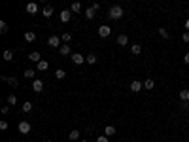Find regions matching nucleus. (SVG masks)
I'll return each mask as SVG.
<instances>
[{"mask_svg": "<svg viewBox=\"0 0 189 142\" xmlns=\"http://www.w3.org/2000/svg\"><path fill=\"white\" fill-rule=\"evenodd\" d=\"M85 17H87V19H93V17H95V10H93V8H87Z\"/></svg>", "mask_w": 189, "mask_h": 142, "instance_id": "nucleus-28", "label": "nucleus"}, {"mask_svg": "<svg viewBox=\"0 0 189 142\" xmlns=\"http://www.w3.org/2000/svg\"><path fill=\"white\" fill-rule=\"evenodd\" d=\"M30 129H32V125L29 121H19V133L21 134H29Z\"/></svg>", "mask_w": 189, "mask_h": 142, "instance_id": "nucleus-2", "label": "nucleus"}, {"mask_svg": "<svg viewBox=\"0 0 189 142\" xmlns=\"http://www.w3.org/2000/svg\"><path fill=\"white\" fill-rule=\"evenodd\" d=\"M181 40H184V42H189V31H185V32H184V36H181Z\"/></svg>", "mask_w": 189, "mask_h": 142, "instance_id": "nucleus-34", "label": "nucleus"}, {"mask_svg": "<svg viewBox=\"0 0 189 142\" xmlns=\"http://www.w3.org/2000/svg\"><path fill=\"white\" fill-rule=\"evenodd\" d=\"M55 78H57V80H65L66 72H65V70H57V72H55Z\"/></svg>", "mask_w": 189, "mask_h": 142, "instance_id": "nucleus-25", "label": "nucleus"}, {"mask_svg": "<svg viewBox=\"0 0 189 142\" xmlns=\"http://www.w3.org/2000/svg\"><path fill=\"white\" fill-rule=\"evenodd\" d=\"M32 91L34 93H42V91H44V82L42 80H34L32 82Z\"/></svg>", "mask_w": 189, "mask_h": 142, "instance_id": "nucleus-4", "label": "nucleus"}, {"mask_svg": "<svg viewBox=\"0 0 189 142\" xmlns=\"http://www.w3.org/2000/svg\"><path fill=\"white\" fill-rule=\"evenodd\" d=\"M159 36L166 40V38H169V31H166V28H163V27H161V28H159Z\"/></svg>", "mask_w": 189, "mask_h": 142, "instance_id": "nucleus-26", "label": "nucleus"}, {"mask_svg": "<svg viewBox=\"0 0 189 142\" xmlns=\"http://www.w3.org/2000/svg\"><path fill=\"white\" fill-rule=\"evenodd\" d=\"M13 59V51H11V49H6V51H4V61H11Z\"/></svg>", "mask_w": 189, "mask_h": 142, "instance_id": "nucleus-22", "label": "nucleus"}, {"mask_svg": "<svg viewBox=\"0 0 189 142\" xmlns=\"http://www.w3.org/2000/svg\"><path fill=\"white\" fill-rule=\"evenodd\" d=\"M25 78H34V70L32 68H27L25 70Z\"/></svg>", "mask_w": 189, "mask_h": 142, "instance_id": "nucleus-31", "label": "nucleus"}, {"mask_svg": "<svg viewBox=\"0 0 189 142\" xmlns=\"http://www.w3.org/2000/svg\"><path fill=\"white\" fill-rule=\"evenodd\" d=\"M36 68L40 70V72H44V70H47V68H49V63H47V61H40L38 65H36Z\"/></svg>", "mask_w": 189, "mask_h": 142, "instance_id": "nucleus-11", "label": "nucleus"}, {"mask_svg": "<svg viewBox=\"0 0 189 142\" xmlns=\"http://www.w3.org/2000/svg\"><path fill=\"white\" fill-rule=\"evenodd\" d=\"M140 53H142V46L132 44V55H140Z\"/></svg>", "mask_w": 189, "mask_h": 142, "instance_id": "nucleus-18", "label": "nucleus"}, {"mask_svg": "<svg viewBox=\"0 0 189 142\" xmlns=\"http://www.w3.org/2000/svg\"><path fill=\"white\" fill-rule=\"evenodd\" d=\"M144 87H146V89H153V87H155V82H153V80H150V78H148V80L144 82Z\"/></svg>", "mask_w": 189, "mask_h": 142, "instance_id": "nucleus-20", "label": "nucleus"}, {"mask_svg": "<svg viewBox=\"0 0 189 142\" xmlns=\"http://www.w3.org/2000/svg\"><path fill=\"white\" fill-rule=\"evenodd\" d=\"M110 34H112V28L108 25H100L99 27V36L100 38H106V36H110Z\"/></svg>", "mask_w": 189, "mask_h": 142, "instance_id": "nucleus-3", "label": "nucleus"}, {"mask_svg": "<svg viewBox=\"0 0 189 142\" xmlns=\"http://www.w3.org/2000/svg\"><path fill=\"white\" fill-rule=\"evenodd\" d=\"M70 17H72L70 10H62V11H61V21H62V23H68V21H70Z\"/></svg>", "mask_w": 189, "mask_h": 142, "instance_id": "nucleus-8", "label": "nucleus"}, {"mask_svg": "<svg viewBox=\"0 0 189 142\" xmlns=\"http://www.w3.org/2000/svg\"><path fill=\"white\" fill-rule=\"evenodd\" d=\"M4 80L8 82L10 85H13V87H17V85H19V80H17V78H13V76L11 78H4Z\"/></svg>", "mask_w": 189, "mask_h": 142, "instance_id": "nucleus-16", "label": "nucleus"}, {"mask_svg": "<svg viewBox=\"0 0 189 142\" xmlns=\"http://www.w3.org/2000/svg\"><path fill=\"white\" fill-rule=\"evenodd\" d=\"M85 63H87V65H95V63H96V55H93V53H91V55H87Z\"/></svg>", "mask_w": 189, "mask_h": 142, "instance_id": "nucleus-19", "label": "nucleus"}, {"mask_svg": "<svg viewBox=\"0 0 189 142\" xmlns=\"http://www.w3.org/2000/svg\"><path fill=\"white\" fill-rule=\"evenodd\" d=\"M185 28L189 31V17H187V21H185Z\"/></svg>", "mask_w": 189, "mask_h": 142, "instance_id": "nucleus-38", "label": "nucleus"}, {"mask_svg": "<svg viewBox=\"0 0 189 142\" xmlns=\"http://www.w3.org/2000/svg\"><path fill=\"white\" fill-rule=\"evenodd\" d=\"M10 112V106H2V114H8Z\"/></svg>", "mask_w": 189, "mask_h": 142, "instance_id": "nucleus-36", "label": "nucleus"}, {"mask_svg": "<svg viewBox=\"0 0 189 142\" xmlns=\"http://www.w3.org/2000/svg\"><path fill=\"white\" fill-rule=\"evenodd\" d=\"M61 36H55V34H53V36H49V38H47V44H49L51 47H57V46H61Z\"/></svg>", "mask_w": 189, "mask_h": 142, "instance_id": "nucleus-5", "label": "nucleus"}, {"mask_svg": "<svg viewBox=\"0 0 189 142\" xmlns=\"http://www.w3.org/2000/svg\"><path fill=\"white\" fill-rule=\"evenodd\" d=\"M72 63L80 66V65H83V63H85V57L80 55V53H74V55H72Z\"/></svg>", "mask_w": 189, "mask_h": 142, "instance_id": "nucleus-7", "label": "nucleus"}, {"mask_svg": "<svg viewBox=\"0 0 189 142\" xmlns=\"http://www.w3.org/2000/svg\"><path fill=\"white\" fill-rule=\"evenodd\" d=\"M47 142H53V140H47Z\"/></svg>", "mask_w": 189, "mask_h": 142, "instance_id": "nucleus-40", "label": "nucleus"}, {"mask_svg": "<svg viewBox=\"0 0 189 142\" xmlns=\"http://www.w3.org/2000/svg\"><path fill=\"white\" fill-rule=\"evenodd\" d=\"M112 134H115V127L114 125H108L106 129H104V137H112Z\"/></svg>", "mask_w": 189, "mask_h": 142, "instance_id": "nucleus-14", "label": "nucleus"}, {"mask_svg": "<svg viewBox=\"0 0 189 142\" xmlns=\"http://www.w3.org/2000/svg\"><path fill=\"white\" fill-rule=\"evenodd\" d=\"M184 63H185V65H189V53H185V57H184Z\"/></svg>", "mask_w": 189, "mask_h": 142, "instance_id": "nucleus-37", "label": "nucleus"}, {"mask_svg": "<svg viewBox=\"0 0 189 142\" xmlns=\"http://www.w3.org/2000/svg\"><path fill=\"white\" fill-rule=\"evenodd\" d=\"M34 40H36V34L32 31H27L25 32V42H34Z\"/></svg>", "mask_w": 189, "mask_h": 142, "instance_id": "nucleus-12", "label": "nucleus"}, {"mask_svg": "<svg viewBox=\"0 0 189 142\" xmlns=\"http://www.w3.org/2000/svg\"><path fill=\"white\" fill-rule=\"evenodd\" d=\"M96 142H108V137H96Z\"/></svg>", "mask_w": 189, "mask_h": 142, "instance_id": "nucleus-35", "label": "nucleus"}, {"mask_svg": "<svg viewBox=\"0 0 189 142\" xmlns=\"http://www.w3.org/2000/svg\"><path fill=\"white\" fill-rule=\"evenodd\" d=\"M59 53H61V55H68V53H70V46H61V47H59Z\"/></svg>", "mask_w": 189, "mask_h": 142, "instance_id": "nucleus-24", "label": "nucleus"}, {"mask_svg": "<svg viewBox=\"0 0 189 142\" xmlns=\"http://www.w3.org/2000/svg\"><path fill=\"white\" fill-rule=\"evenodd\" d=\"M117 44L119 46H127L129 44V36L127 34H119V36H117Z\"/></svg>", "mask_w": 189, "mask_h": 142, "instance_id": "nucleus-9", "label": "nucleus"}, {"mask_svg": "<svg viewBox=\"0 0 189 142\" xmlns=\"http://www.w3.org/2000/svg\"><path fill=\"white\" fill-rule=\"evenodd\" d=\"M8 121H0V129H2V131H6V129H8Z\"/></svg>", "mask_w": 189, "mask_h": 142, "instance_id": "nucleus-33", "label": "nucleus"}, {"mask_svg": "<svg viewBox=\"0 0 189 142\" xmlns=\"http://www.w3.org/2000/svg\"><path fill=\"white\" fill-rule=\"evenodd\" d=\"M0 32L2 34L8 32V23H6V21H0Z\"/></svg>", "mask_w": 189, "mask_h": 142, "instance_id": "nucleus-27", "label": "nucleus"}, {"mask_svg": "<svg viewBox=\"0 0 189 142\" xmlns=\"http://www.w3.org/2000/svg\"><path fill=\"white\" fill-rule=\"evenodd\" d=\"M142 87H144L142 82H138V80H132V82H131V91H132V93H138Z\"/></svg>", "mask_w": 189, "mask_h": 142, "instance_id": "nucleus-6", "label": "nucleus"}, {"mask_svg": "<svg viewBox=\"0 0 189 142\" xmlns=\"http://www.w3.org/2000/svg\"><path fill=\"white\" fill-rule=\"evenodd\" d=\"M70 140H78L80 138V131L78 129H72V131H70V137H68Z\"/></svg>", "mask_w": 189, "mask_h": 142, "instance_id": "nucleus-17", "label": "nucleus"}, {"mask_svg": "<svg viewBox=\"0 0 189 142\" xmlns=\"http://www.w3.org/2000/svg\"><path fill=\"white\" fill-rule=\"evenodd\" d=\"M21 110H23L25 114H27V112H30V110H32V102H29V101H27L23 106H21Z\"/></svg>", "mask_w": 189, "mask_h": 142, "instance_id": "nucleus-23", "label": "nucleus"}, {"mask_svg": "<svg viewBox=\"0 0 189 142\" xmlns=\"http://www.w3.org/2000/svg\"><path fill=\"white\" fill-rule=\"evenodd\" d=\"M108 17H110V19H114V21L121 19V17H123V8H121V6H112V8H110V13H108Z\"/></svg>", "mask_w": 189, "mask_h": 142, "instance_id": "nucleus-1", "label": "nucleus"}, {"mask_svg": "<svg viewBox=\"0 0 189 142\" xmlns=\"http://www.w3.org/2000/svg\"><path fill=\"white\" fill-rule=\"evenodd\" d=\"M81 142H89V140H81Z\"/></svg>", "mask_w": 189, "mask_h": 142, "instance_id": "nucleus-39", "label": "nucleus"}, {"mask_svg": "<svg viewBox=\"0 0 189 142\" xmlns=\"http://www.w3.org/2000/svg\"><path fill=\"white\" fill-rule=\"evenodd\" d=\"M61 38H62V42H70V40H72V34H70V32H65Z\"/></svg>", "mask_w": 189, "mask_h": 142, "instance_id": "nucleus-30", "label": "nucleus"}, {"mask_svg": "<svg viewBox=\"0 0 189 142\" xmlns=\"http://www.w3.org/2000/svg\"><path fill=\"white\" fill-rule=\"evenodd\" d=\"M8 104H11V106L17 104V97H15V95H10V97H8Z\"/></svg>", "mask_w": 189, "mask_h": 142, "instance_id": "nucleus-29", "label": "nucleus"}, {"mask_svg": "<svg viewBox=\"0 0 189 142\" xmlns=\"http://www.w3.org/2000/svg\"><path fill=\"white\" fill-rule=\"evenodd\" d=\"M27 11H29V13H36L38 11V4L36 2H29V4H27Z\"/></svg>", "mask_w": 189, "mask_h": 142, "instance_id": "nucleus-10", "label": "nucleus"}, {"mask_svg": "<svg viewBox=\"0 0 189 142\" xmlns=\"http://www.w3.org/2000/svg\"><path fill=\"white\" fill-rule=\"evenodd\" d=\"M178 95H180V98H181L184 102H187V101H189V89H181Z\"/></svg>", "mask_w": 189, "mask_h": 142, "instance_id": "nucleus-13", "label": "nucleus"}, {"mask_svg": "<svg viewBox=\"0 0 189 142\" xmlns=\"http://www.w3.org/2000/svg\"><path fill=\"white\" fill-rule=\"evenodd\" d=\"M29 61H34V63L38 65V63H40V53H38V51H32V53L29 55Z\"/></svg>", "mask_w": 189, "mask_h": 142, "instance_id": "nucleus-15", "label": "nucleus"}, {"mask_svg": "<svg viewBox=\"0 0 189 142\" xmlns=\"http://www.w3.org/2000/svg\"><path fill=\"white\" fill-rule=\"evenodd\" d=\"M42 13H44V17H51V13H53V8H51V6H46V8H44V11H42Z\"/></svg>", "mask_w": 189, "mask_h": 142, "instance_id": "nucleus-21", "label": "nucleus"}, {"mask_svg": "<svg viewBox=\"0 0 189 142\" xmlns=\"http://www.w3.org/2000/svg\"><path fill=\"white\" fill-rule=\"evenodd\" d=\"M80 10H81V4L80 2H74L72 4V11H80Z\"/></svg>", "mask_w": 189, "mask_h": 142, "instance_id": "nucleus-32", "label": "nucleus"}]
</instances>
